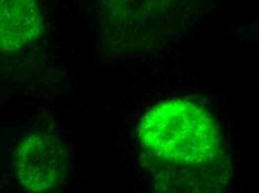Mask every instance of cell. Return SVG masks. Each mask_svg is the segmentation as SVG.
Instances as JSON below:
<instances>
[{
    "mask_svg": "<svg viewBox=\"0 0 259 193\" xmlns=\"http://www.w3.org/2000/svg\"><path fill=\"white\" fill-rule=\"evenodd\" d=\"M139 140L166 189L213 192L226 184L229 162L219 128L194 102L176 99L155 105L140 123Z\"/></svg>",
    "mask_w": 259,
    "mask_h": 193,
    "instance_id": "obj_1",
    "label": "cell"
},
{
    "mask_svg": "<svg viewBox=\"0 0 259 193\" xmlns=\"http://www.w3.org/2000/svg\"><path fill=\"white\" fill-rule=\"evenodd\" d=\"M16 171L26 189L52 190L61 184L68 168V154L57 137L45 133L28 135L16 151Z\"/></svg>",
    "mask_w": 259,
    "mask_h": 193,
    "instance_id": "obj_2",
    "label": "cell"
},
{
    "mask_svg": "<svg viewBox=\"0 0 259 193\" xmlns=\"http://www.w3.org/2000/svg\"><path fill=\"white\" fill-rule=\"evenodd\" d=\"M41 30L36 0H0V50H20L38 38Z\"/></svg>",
    "mask_w": 259,
    "mask_h": 193,
    "instance_id": "obj_3",
    "label": "cell"
}]
</instances>
